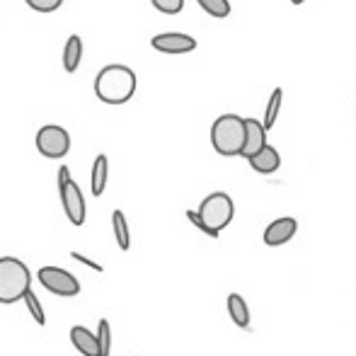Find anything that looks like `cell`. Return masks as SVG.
I'll list each match as a JSON object with an SVG mask.
<instances>
[{"label": "cell", "mask_w": 356, "mask_h": 356, "mask_svg": "<svg viewBox=\"0 0 356 356\" xmlns=\"http://www.w3.org/2000/svg\"><path fill=\"white\" fill-rule=\"evenodd\" d=\"M298 233V220L291 218V216H284V218H277L264 228V245L269 248H279V245H286L289 240H293V235Z\"/></svg>", "instance_id": "9"}, {"label": "cell", "mask_w": 356, "mask_h": 356, "mask_svg": "<svg viewBox=\"0 0 356 356\" xmlns=\"http://www.w3.org/2000/svg\"><path fill=\"white\" fill-rule=\"evenodd\" d=\"M245 136H248L245 117H238V114H220L211 127V145L223 158H235L243 153Z\"/></svg>", "instance_id": "2"}, {"label": "cell", "mask_w": 356, "mask_h": 356, "mask_svg": "<svg viewBox=\"0 0 356 356\" xmlns=\"http://www.w3.org/2000/svg\"><path fill=\"white\" fill-rule=\"evenodd\" d=\"M24 303H27V310H29V315L34 318V323H37L39 327H44V325H47V313H44L42 300L37 298V293H34L32 289L24 293Z\"/></svg>", "instance_id": "18"}, {"label": "cell", "mask_w": 356, "mask_h": 356, "mask_svg": "<svg viewBox=\"0 0 356 356\" xmlns=\"http://www.w3.org/2000/svg\"><path fill=\"white\" fill-rule=\"evenodd\" d=\"M109 179V160L104 153H99L92 163V172H90V189H92V197H102L104 187H107Z\"/></svg>", "instance_id": "13"}, {"label": "cell", "mask_w": 356, "mask_h": 356, "mask_svg": "<svg viewBox=\"0 0 356 356\" xmlns=\"http://www.w3.org/2000/svg\"><path fill=\"white\" fill-rule=\"evenodd\" d=\"M24 3L29 5V8L34 10V13H54V10H58L63 5V0H24Z\"/></svg>", "instance_id": "22"}, {"label": "cell", "mask_w": 356, "mask_h": 356, "mask_svg": "<svg viewBox=\"0 0 356 356\" xmlns=\"http://www.w3.org/2000/svg\"><path fill=\"white\" fill-rule=\"evenodd\" d=\"M250 168L254 170V172L259 175H272L277 172L279 168H282V155H279V150L274 148V145H264L262 150H259L257 155H252V158H248Z\"/></svg>", "instance_id": "12"}, {"label": "cell", "mask_w": 356, "mask_h": 356, "mask_svg": "<svg viewBox=\"0 0 356 356\" xmlns=\"http://www.w3.org/2000/svg\"><path fill=\"white\" fill-rule=\"evenodd\" d=\"M150 3L163 15H179L184 10V0H150Z\"/></svg>", "instance_id": "21"}, {"label": "cell", "mask_w": 356, "mask_h": 356, "mask_svg": "<svg viewBox=\"0 0 356 356\" xmlns=\"http://www.w3.org/2000/svg\"><path fill=\"white\" fill-rule=\"evenodd\" d=\"M199 216L207 223L209 238H218L220 230L228 228L235 216V204L225 192H213L199 204Z\"/></svg>", "instance_id": "4"}, {"label": "cell", "mask_w": 356, "mask_h": 356, "mask_svg": "<svg viewBox=\"0 0 356 356\" xmlns=\"http://www.w3.org/2000/svg\"><path fill=\"white\" fill-rule=\"evenodd\" d=\"M228 313H230V320H233L238 327L250 330V308H248V300L240 293L228 296Z\"/></svg>", "instance_id": "14"}, {"label": "cell", "mask_w": 356, "mask_h": 356, "mask_svg": "<svg viewBox=\"0 0 356 356\" xmlns=\"http://www.w3.org/2000/svg\"><path fill=\"white\" fill-rule=\"evenodd\" d=\"M187 218L192 220V223L197 225V228L202 230V233H207V235H209V228H207V223L202 220V216H199V211H187Z\"/></svg>", "instance_id": "24"}, {"label": "cell", "mask_w": 356, "mask_h": 356, "mask_svg": "<svg viewBox=\"0 0 356 356\" xmlns=\"http://www.w3.org/2000/svg\"><path fill=\"white\" fill-rule=\"evenodd\" d=\"M32 289V272L17 257H0V303L10 305L24 300Z\"/></svg>", "instance_id": "3"}, {"label": "cell", "mask_w": 356, "mask_h": 356, "mask_svg": "<svg viewBox=\"0 0 356 356\" xmlns=\"http://www.w3.org/2000/svg\"><path fill=\"white\" fill-rule=\"evenodd\" d=\"M197 3H199V8H202L207 15H211V17L223 19V17H228V15H230V3H228V0H197Z\"/></svg>", "instance_id": "19"}, {"label": "cell", "mask_w": 356, "mask_h": 356, "mask_svg": "<svg viewBox=\"0 0 356 356\" xmlns=\"http://www.w3.org/2000/svg\"><path fill=\"white\" fill-rule=\"evenodd\" d=\"M68 179H73L71 177V170H68V165H61V168H58V187H63Z\"/></svg>", "instance_id": "25"}, {"label": "cell", "mask_w": 356, "mask_h": 356, "mask_svg": "<svg viewBox=\"0 0 356 356\" xmlns=\"http://www.w3.org/2000/svg\"><path fill=\"white\" fill-rule=\"evenodd\" d=\"M97 339H99V349H102V356H109V349H112V327H109V320H99L97 327Z\"/></svg>", "instance_id": "20"}, {"label": "cell", "mask_w": 356, "mask_h": 356, "mask_svg": "<svg viewBox=\"0 0 356 356\" xmlns=\"http://www.w3.org/2000/svg\"><path fill=\"white\" fill-rule=\"evenodd\" d=\"M150 47L160 54H170V56H179V54H189L197 49V39L189 37L182 32H165V34H155L150 39Z\"/></svg>", "instance_id": "8"}, {"label": "cell", "mask_w": 356, "mask_h": 356, "mask_svg": "<svg viewBox=\"0 0 356 356\" xmlns=\"http://www.w3.org/2000/svg\"><path fill=\"white\" fill-rule=\"evenodd\" d=\"M58 192H61V204H63V211H66V218L71 220L73 225H83L85 216H88V209H85V197H83V192H80L78 182L68 179L63 187H58Z\"/></svg>", "instance_id": "7"}, {"label": "cell", "mask_w": 356, "mask_h": 356, "mask_svg": "<svg viewBox=\"0 0 356 356\" xmlns=\"http://www.w3.org/2000/svg\"><path fill=\"white\" fill-rule=\"evenodd\" d=\"M282 102H284V90L282 88H274L272 97H269V104H267V112H264V119H262L264 127H267V131L277 127L279 112H282Z\"/></svg>", "instance_id": "17"}, {"label": "cell", "mask_w": 356, "mask_h": 356, "mask_svg": "<svg viewBox=\"0 0 356 356\" xmlns=\"http://www.w3.org/2000/svg\"><path fill=\"white\" fill-rule=\"evenodd\" d=\"M37 279H39V284L49 291V293L61 296V298H71V296L80 293L78 279L61 267H51V264H49V267H42L37 272Z\"/></svg>", "instance_id": "6"}, {"label": "cell", "mask_w": 356, "mask_h": 356, "mask_svg": "<svg viewBox=\"0 0 356 356\" xmlns=\"http://www.w3.org/2000/svg\"><path fill=\"white\" fill-rule=\"evenodd\" d=\"M80 58H83V39L78 34H71L66 42V49H63V68H66V73L78 71Z\"/></svg>", "instance_id": "15"}, {"label": "cell", "mask_w": 356, "mask_h": 356, "mask_svg": "<svg viewBox=\"0 0 356 356\" xmlns=\"http://www.w3.org/2000/svg\"><path fill=\"white\" fill-rule=\"evenodd\" d=\"M112 225H114V238H117L119 250H122V252H129V248H131V230H129L124 211L117 209V211L112 213Z\"/></svg>", "instance_id": "16"}, {"label": "cell", "mask_w": 356, "mask_h": 356, "mask_svg": "<svg viewBox=\"0 0 356 356\" xmlns=\"http://www.w3.org/2000/svg\"><path fill=\"white\" fill-rule=\"evenodd\" d=\"M291 3H293V5H303L305 0H291Z\"/></svg>", "instance_id": "26"}, {"label": "cell", "mask_w": 356, "mask_h": 356, "mask_svg": "<svg viewBox=\"0 0 356 356\" xmlns=\"http://www.w3.org/2000/svg\"><path fill=\"white\" fill-rule=\"evenodd\" d=\"M37 150L44 155V158H66L68 150H71V134L66 131L63 127H56V124H47L37 131Z\"/></svg>", "instance_id": "5"}, {"label": "cell", "mask_w": 356, "mask_h": 356, "mask_svg": "<svg viewBox=\"0 0 356 356\" xmlns=\"http://www.w3.org/2000/svg\"><path fill=\"white\" fill-rule=\"evenodd\" d=\"M71 342H73V347L78 349V352L83 354V356H102L97 332L83 327V325H75V327L71 330Z\"/></svg>", "instance_id": "11"}, {"label": "cell", "mask_w": 356, "mask_h": 356, "mask_svg": "<svg viewBox=\"0 0 356 356\" xmlns=\"http://www.w3.org/2000/svg\"><path fill=\"white\" fill-rule=\"evenodd\" d=\"M71 257L75 259V262H83V264H85V267L95 269V272H104V267H102V264H97V262H92V259L83 257V254H80V252H71Z\"/></svg>", "instance_id": "23"}, {"label": "cell", "mask_w": 356, "mask_h": 356, "mask_svg": "<svg viewBox=\"0 0 356 356\" xmlns=\"http://www.w3.org/2000/svg\"><path fill=\"white\" fill-rule=\"evenodd\" d=\"M245 127H248V136H245V148L240 158H252L267 145V127H264V122L252 117H245Z\"/></svg>", "instance_id": "10"}, {"label": "cell", "mask_w": 356, "mask_h": 356, "mask_svg": "<svg viewBox=\"0 0 356 356\" xmlns=\"http://www.w3.org/2000/svg\"><path fill=\"white\" fill-rule=\"evenodd\" d=\"M138 78L129 66L112 63L104 66L95 78V95L104 104H127L136 95Z\"/></svg>", "instance_id": "1"}]
</instances>
